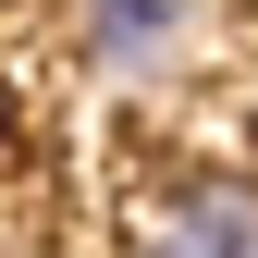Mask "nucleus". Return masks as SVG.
I'll use <instances>...</instances> for the list:
<instances>
[{
	"instance_id": "f257e3e1",
	"label": "nucleus",
	"mask_w": 258,
	"mask_h": 258,
	"mask_svg": "<svg viewBox=\"0 0 258 258\" xmlns=\"http://www.w3.org/2000/svg\"><path fill=\"white\" fill-rule=\"evenodd\" d=\"M136 246H148V258H258V184H234V172L184 184V197L148 209Z\"/></svg>"
},
{
	"instance_id": "f03ea898",
	"label": "nucleus",
	"mask_w": 258,
	"mask_h": 258,
	"mask_svg": "<svg viewBox=\"0 0 258 258\" xmlns=\"http://www.w3.org/2000/svg\"><path fill=\"white\" fill-rule=\"evenodd\" d=\"M160 37H184V0H86V49L99 61H148Z\"/></svg>"
}]
</instances>
